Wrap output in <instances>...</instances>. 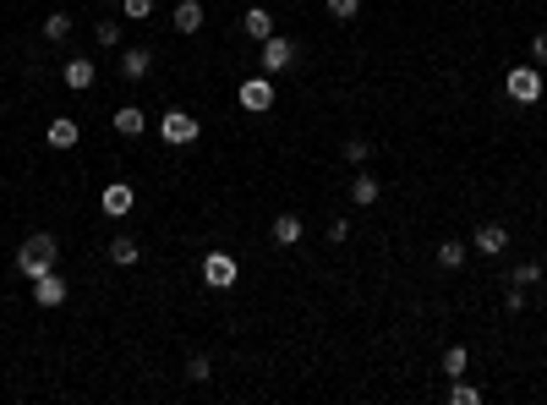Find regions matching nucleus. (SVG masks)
I'll list each match as a JSON object with an SVG mask.
<instances>
[{"instance_id":"nucleus-1","label":"nucleus","mask_w":547,"mask_h":405,"mask_svg":"<svg viewBox=\"0 0 547 405\" xmlns=\"http://www.w3.org/2000/svg\"><path fill=\"white\" fill-rule=\"evenodd\" d=\"M55 263H60V241H55L50 230H34V236H22L17 258H12V269H17L22 279H39V274H50Z\"/></svg>"},{"instance_id":"nucleus-2","label":"nucleus","mask_w":547,"mask_h":405,"mask_svg":"<svg viewBox=\"0 0 547 405\" xmlns=\"http://www.w3.org/2000/svg\"><path fill=\"white\" fill-rule=\"evenodd\" d=\"M542 66H531V60H526V66H509V77H504V93H509V99L514 105H542Z\"/></svg>"},{"instance_id":"nucleus-3","label":"nucleus","mask_w":547,"mask_h":405,"mask_svg":"<svg viewBox=\"0 0 547 405\" xmlns=\"http://www.w3.org/2000/svg\"><path fill=\"white\" fill-rule=\"evenodd\" d=\"M159 137H165L170 148H191L203 137V121L191 115V110H165V121H159Z\"/></svg>"},{"instance_id":"nucleus-4","label":"nucleus","mask_w":547,"mask_h":405,"mask_svg":"<svg viewBox=\"0 0 547 405\" xmlns=\"http://www.w3.org/2000/svg\"><path fill=\"white\" fill-rule=\"evenodd\" d=\"M257 66H263V77L291 72V66H296V39H285V34L263 39V50H257Z\"/></svg>"},{"instance_id":"nucleus-5","label":"nucleus","mask_w":547,"mask_h":405,"mask_svg":"<svg viewBox=\"0 0 547 405\" xmlns=\"http://www.w3.org/2000/svg\"><path fill=\"white\" fill-rule=\"evenodd\" d=\"M236 99H241L246 115H269V110H274V77H246Z\"/></svg>"},{"instance_id":"nucleus-6","label":"nucleus","mask_w":547,"mask_h":405,"mask_svg":"<svg viewBox=\"0 0 547 405\" xmlns=\"http://www.w3.org/2000/svg\"><path fill=\"white\" fill-rule=\"evenodd\" d=\"M236 279H241V269H236L231 253H208V258H203V285H208V291H231Z\"/></svg>"},{"instance_id":"nucleus-7","label":"nucleus","mask_w":547,"mask_h":405,"mask_svg":"<svg viewBox=\"0 0 547 405\" xmlns=\"http://www.w3.org/2000/svg\"><path fill=\"white\" fill-rule=\"evenodd\" d=\"M99 208L110 214V220H126V214L137 208V186L132 181H110L105 192H99Z\"/></svg>"},{"instance_id":"nucleus-8","label":"nucleus","mask_w":547,"mask_h":405,"mask_svg":"<svg viewBox=\"0 0 547 405\" xmlns=\"http://www.w3.org/2000/svg\"><path fill=\"white\" fill-rule=\"evenodd\" d=\"M93 77H99V66H93L88 55H72L66 66H60V82H66L72 93H88V88H93Z\"/></svg>"},{"instance_id":"nucleus-9","label":"nucleus","mask_w":547,"mask_h":405,"mask_svg":"<svg viewBox=\"0 0 547 405\" xmlns=\"http://www.w3.org/2000/svg\"><path fill=\"white\" fill-rule=\"evenodd\" d=\"M471 246H476L481 258H504V253H509V230H504V225H476Z\"/></svg>"},{"instance_id":"nucleus-10","label":"nucleus","mask_w":547,"mask_h":405,"mask_svg":"<svg viewBox=\"0 0 547 405\" xmlns=\"http://www.w3.org/2000/svg\"><path fill=\"white\" fill-rule=\"evenodd\" d=\"M66 296H72V285H66V279H60L55 269L34 279V301H39V307H60V301H66Z\"/></svg>"},{"instance_id":"nucleus-11","label":"nucleus","mask_w":547,"mask_h":405,"mask_svg":"<svg viewBox=\"0 0 547 405\" xmlns=\"http://www.w3.org/2000/svg\"><path fill=\"white\" fill-rule=\"evenodd\" d=\"M170 27L181 39H191L203 27V0H176V12H170Z\"/></svg>"},{"instance_id":"nucleus-12","label":"nucleus","mask_w":547,"mask_h":405,"mask_svg":"<svg viewBox=\"0 0 547 405\" xmlns=\"http://www.w3.org/2000/svg\"><path fill=\"white\" fill-rule=\"evenodd\" d=\"M241 34L257 39V44L274 39V12H269V6H246V12H241Z\"/></svg>"},{"instance_id":"nucleus-13","label":"nucleus","mask_w":547,"mask_h":405,"mask_svg":"<svg viewBox=\"0 0 547 405\" xmlns=\"http://www.w3.org/2000/svg\"><path fill=\"white\" fill-rule=\"evenodd\" d=\"M148 72H153V50H143V44L137 50H121V77L126 82H143Z\"/></svg>"},{"instance_id":"nucleus-14","label":"nucleus","mask_w":547,"mask_h":405,"mask_svg":"<svg viewBox=\"0 0 547 405\" xmlns=\"http://www.w3.org/2000/svg\"><path fill=\"white\" fill-rule=\"evenodd\" d=\"M110 263L115 269H137L143 263V241L137 236H110Z\"/></svg>"},{"instance_id":"nucleus-15","label":"nucleus","mask_w":547,"mask_h":405,"mask_svg":"<svg viewBox=\"0 0 547 405\" xmlns=\"http://www.w3.org/2000/svg\"><path fill=\"white\" fill-rule=\"evenodd\" d=\"M77 137H82V127H77L72 115H55L50 127H44V143H50V148H77Z\"/></svg>"},{"instance_id":"nucleus-16","label":"nucleus","mask_w":547,"mask_h":405,"mask_svg":"<svg viewBox=\"0 0 547 405\" xmlns=\"http://www.w3.org/2000/svg\"><path fill=\"white\" fill-rule=\"evenodd\" d=\"M115 132H121V137H143V132H148V115H143L137 105H121V110H115Z\"/></svg>"},{"instance_id":"nucleus-17","label":"nucleus","mask_w":547,"mask_h":405,"mask_svg":"<svg viewBox=\"0 0 547 405\" xmlns=\"http://www.w3.org/2000/svg\"><path fill=\"white\" fill-rule=\"evenodd\" d=\"M307 230H301V214H274V246H296Z\"/></svg>"},{"instance_id":"nucleus-18","label":"nucleus","mask_w":547,"mask_h":405,"mask_svg":"<svg viewBox=\"0 0 547 405\" xmlns=\"http://www.w3.org/2000/svg\"><path fill=\"white\" fill-rule=\"evenodd\" d=\"M378 198H383V186H378L367 170H356V181H350V203H356V208H372Z\"/></svg>"},{"instance_id":"nucleus-19","label":"nucleus","mask_w":547,"mask_h":405,"mask_svg":"<svg viewBox=\"0 0 547 405\" xmlns=\"http://www.w3.org/2000/svg\"><path fill=\"white\" fill-rule=\"evenodd\" d=\"M39 34H44V44H66L72 39V12H50Z\"/></svg>"},{"instance_id":"nucleus-20","label":"nucleus","mask_w":547,"mask_h":405,"mask_svg":"<svg viewBox=\"0 0 547 405\" xmlns=\"http://www.w3.org/2000/svg\"><path fill=\"white\" fill-rule=\"evenodd\" d=\"M465 258H471V246H465V241H455V236H449V241L438 246V269H449V274L465 269Z\"/></svg>"},{"instance_id":"nucleus-21","label":"nucleus","mask_w":547,"mask_h":405,"mask_svg":"<svg viewBox=\"0 0 547 405\" xmlns=\"http://www.w3.org/2000/svg\"><path fill=\"white\" fill-rule=\"evenodd\" d=\"M504 279H509V285H520V291H531V285H542V263H514Z\"/></svg>"},{"instance_id":"nucleus-22","label":"nucleus","mask_w":547,"mask_h":405,"mask_svg":"<svg viewBox=\"0 0 547 405\" xmlns=\"http://www.w3.org/2000/svg\"><path fill=\"white\" fill-rule=\"evenodd\" d=\"M465 367H471V351H465V346H449V351H443V372H449V378H465Z\"/></svg>"},{"instance_id":"nucleus-23","label":"nucleus","mask_w":547,"mask_h":405,"mask_svg":"<svg viewBox=\"0 0 547 405\" xmlns=\"http://www.w3.org/2000/svg\"><path fill=\"white\" fill-rule=\"evenodd\" d=\"M367 160H372V143L350 137V143H345V165H350V170H367Z\"/></svg>"},{"instance_id":"nucleus-24","label":"nucleus","mask_w":547,"mask_h":405,"mask_svg":"<svg viewBox=\"0 0 547 405\" xmlns=\"http://www.w3.org/2000/svg\"><path fill=\"white\" fill-rule=\"evenodd\" d=\"M449 405H481V389H471L465 378H449Z\"/></svg>"},{"instance_id":"nucleus-25","label":"nucleus","mask_w":547,"mask_h":405,"mask_svg":"<svg viewBox=\"0 0 547 405\" xmlns=\"http://www.w3.org/2000/svg\"><path fill=\"white\" fill-rule=\"evenodd\" d=\"M93 34H99V50H121V22H115V17H99Z\"/></svg>"},{"instance_id":"nucleus-26","label":"nucleus","mask_w":547,"mask_h":405,"mask_svg":"<svg viewBox=\"0 0 547 405\" xmlns=\"http://www.w3.org/2000/svg\"><path fill=\"white\" fill-rule=\"evenodd\" d=\"M121 17L126 22H148L153 17V0H121Z\"/></svg>"},{"instance_id":"nucleus-27","label":"nucleus","mask_w":547,"mask_h":405,"mask_svg":"<svg viewBox=\"0 0 547 405\" xmlns=\"http://www.w3.org/2000/svg\"><path fill=\"white\" fill-rule=\"evenodd\" d=\"M329 17L334 22H356L362 17V0H329Z\"/></svg>"},{"instance_id":"nucleus-28","label":"nucleus","mask_w":547,"mask_h":405,"mask_svg":"<svg viewBox=\"0 0 547 405\" xmlns=\"http://www.w3.org/2000/svg\"><path fill=\"white\" fill-rule=\"evenodd\" d=\"M186 378H191V384H208V378H214V362H208V356H191V362H186Z\"/></svg>"},{"instance_id":"nucleus-29","label":"nucleus","mask_w":547,"mask_h":405,"mask_svg":"<svg viewBox=\"0 0 547 405\" xmlns=\"http://www.w3.org/2000/svg\"><path fill=\"white\" fill-rule=\"evenodd\" d=\"M526 301H531V291H520V285H509V291H504V307H509V313H514V318H520V313H526Z\"/></svg>"},{"instance_id":"nucleus-30","label":"nucleus","mask_w":547,"mask_h":405,"mask_svg":"<svg viewBox=\"0 0 547 405\" xmlns=\"http://www.w3.org/2000/svg\"><path fill=\"white\" fill-rule=\"evenodd\" d=\"M531 66H547V27L531 34Z\"/></svg>"},{"instance_id":"nucleus-31","label":"nucleus","mask_w":547,"mask_h":405,"mask_svg":"<svg viewBox=\"0 0 547 405\" xmlns=\"http://www.w3.org/2000/svg\"><path fill=\"white\" fill-rule=\"evenodd\" d=\"M329 241L345 246V241H350V220H329Z\"/></svg>"}]
</instances>
